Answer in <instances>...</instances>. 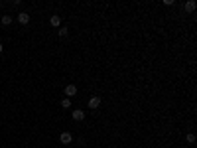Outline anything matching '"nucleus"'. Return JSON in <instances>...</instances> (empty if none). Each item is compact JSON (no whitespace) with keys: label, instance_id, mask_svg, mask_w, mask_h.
I'll return each mask as SVG.
<instances>
[{"label":"nucleus","instance_id":"1","mask_svg":"<svg viewBox=\"0 0 197 148\" xmlns=\"http://www.w3.org/2000/svg\"><path fill=\"white\" fill-rule=\"evenodd\" d=\"M71 140H73V136L69 134V133H61L59 134V142H61V144H69Z\"/></svg>","mask_w":197,"mask_h":148},{"label":"nucleus","instance_id":"2","mask_svg":"<svg viewBox=\"0 0 197 148\" xmlns=\"http://www.w3.org/2000/svg\"><path fill=\"white\" fill-rule=\"evenodd\" d=\"M89 107H91V109H99L101 107V97H91V99H89Z\"/></svg>","mask_w":197,"mask_h":148},{"label":"nucleus","instance_id":"3","mask_svg":"<svg viewBox=\"0 0 197 148\" xmlns=\"http://www.w3.org/2000/svg\"><path fill=\"white\" fill-rule=\"evenodd\" d=\"M18 22H20V24H24V26L28 24V22H30V16H28V12H20V14H18Z\"/></svg>","mask_w":197,"mask_h":148},{"label":"nucleus","instance_id":"4","mask_svg":"<svg viewBox=\"0 0 197 148\" xmlns=\"http://www.w3.org/2000/svg\"><path fill=\"white\" fill-rule=\"evenodd\" d=\"M65 95H67V99L73 97V95H77V87H75V85H67V87H65Z\"/></svg>","mask_w":197,"mask_h":148},{"label":"nucleus","instance_id":"5","mask_svg":"<svg viewBox=\"0 0 197 148\" xmlns=\"http://www.w3.org/2000/svg\"><path fill=\"white\" fill-rule=\"evenodd\" d=\"M83 119H85V111H79V109L73 111V120H83Z\"/></svg>","mask_w":197,"mask_h":148},{"label":"nucleus","instance_id":"6","mask_svg":"<svg viewBox=\"0 0 197 148\" xmlns=\"http://www.w3.org/2000/svg\"><path fill=\"white\" fill-rule=\"evenodd\" d=\"M49 24L53 26V28H59V24H61V16H51V18H49Z\"/></svg>","mask_w":197,"mask_h":148},{"label":"nucleus","instance_id":"7","mask_svg":"<svg viewBox=\"0 0 197 148\" xmlns=\"http://www.w3.org/2000/svg\"><path fill=\"white\" fill-rule=\"evenodd\" d=\"M183 10H185V12H193V10H195V2H193V0H187V2L183 4Z\"/></svg>","mask_w":197,"mask_h":148},{"label":"nucleus","instance_id":"8","mask_svg":"<svg viewBox=\"0 0 197 148\" xmlns=\"http://www.w3.org/2000/svg\"><path fill=\"white\" fill-rule=\"evenodd\" d=\"M2 24H4V26H10V24H12V16H8V14L2 16Z\"/></svg>","mask_w":197,"mask_h":148},{"label":"nucleus","instance_id":"9","mask_svg":"<svg viewBox=\"0 0 197 148\" xmlns=\"http://www.w3.org/2000/svg\"><path fill=\"white\" fill-rule=\"evenodd\" d=\"M61 107H63V109H69V107H71V101H69V99L65 97V99L61 101Z\"/></svg>","mask_w":197,"mask_h":148},{"label":"nucleus","instance_id":"10","mask_svg":"<svg viewBox=\"0 0 197 148\" xmlns=\"http://www.w3.org/2000/svg\"><path fill=\"white\" fill-rule=\"evenodd\" d=\"M185 138H187V142H189V144H193V142H195V134H193V133H189L187 136H185Z\"/></svg>","mask_w":197,"mask_h":148},{"label":"nucleus","instance_id":"11","mask_svg":"<svg viewBox=\"0 0 197 148\" xmlns=\"http://www.w3.org/2000/svg\"><path fill=\"white\" fill-rule=\"evenodd\" d=\"M67 34H69V30H67V28H61V30H59V36H61V38H65Z\"/></svg>","mask_w":197,"mask_h":148},{"label":"nucleus","instance_id":"12","mask_svg":"<svg viewBox=\"0 0 197 148\" xmlns=\"http://www.w3.org/2000/svg\"><path fill=\"white\" fill-rule=\"evenodd\" d=\"M2 50H4V47H2V44H0V54H2Z\"/></svg>","mask_w":197,"mask_h":148}]
</instances>
